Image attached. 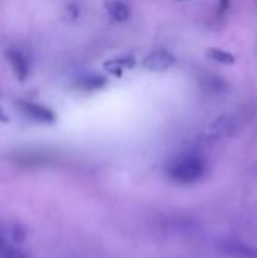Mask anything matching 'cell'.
<instances>
[{
    "label": "cell",
    "instance_id": "3",
    "mask_svg": "<svg viewBox=\"0 0 257 258\" xmlns=\"http://www.w3.org/2000/svg\"><path fill=\"white\" fill-rule=\"evenodd\" d=\"M176 62V57L173 53H170L168 50H155L151 53H148L144 60H142V67L151 73H164L167 70H170Z\"/></svg>",
    "mask_w": 257,
    "mask_h": 258
},
{
    "label": "cell",
    "instance_id": "9",
    "mask_svg": "<svg viewBox=\"0 0 257 258\" xmlns=\"http://www.w3.org/2000/svg\"><path fill=\"white\" fill-rule=\"evenodd\" d=\"M206 56L215 62H220V63H235V56L232 53H227V51L220 50V48H209Z\"/></svg>",
    "mask_w": 257,
    "mask_h": 258
},
{
    "label": "cell",
    "instance_id": "7",
    "mask_svg": "<svg viewBox=\"0 0 257 258\" xmlns=\"http://www.w3.org/2000/svg\"><path fill=\"white\" fill-rule=\"evenodd\" d=\"M135 63H136V60L133 56H120V57H114V59L106 60L103 68L111 76L121 77L126 71L132 70L135 67Z\"/></svg>",
    "mask_w": 257,
    "mask_h": 258
},
{
    "label": "cell",
    "instance_id": "1",
    "mask_svg": "<svg viewBox=\"0 0 257 258\" xmlns=\"http://www.w3.org/2000/svg\"><path fill=\"white\" fill-rule=\"evenodd\" d=\"M206 160L197 153H183L167 166V175L177 184L189 186L198 183L206 174Z\"/></svg>",
    "mask_w": 257,
    "mask_h": 258
},
{
    "label": "cell",
    "instance_id": "2",
    "mask_svg": "<svg viewBox=\"0 0 257 258\" xmlns=\"http://www.w3.org/2000/svg\"><path fill=\"white\" fill-rule=\"evenodd\" d=\"M17 107L23 115H26L29 119H32L35 122H39V124H55L56 122L55 112L47 106L23 100V101H17Z\"/></svg>",
    "mask_w": 257,
    "mask_h": 258
},
{
    "label": "cell",
    "instance_id": "4",
    "mask_svg": "<svg viewBox=\"0 0 257 258\" xmlns=\"http://www.w3.org/2000/svg\"><path fill=\"white\" fill-rule=\"evenodd\" d=\"M5 57H6L12 73L15 74V77L20 82H24L30 74V62H29L27 56L21 50H18L15 47H11V48L6 50Z\"/></svg>",
    "mask_w": 257,
    "mask_h": 258
},
{
    "label": "cell",
    "instance_id": "5",
    "mask_svg": "<svg viewBox=\"0 0 257 258\" xmlns=\"http://www.w3.org/2000/svg\"><path fill=\"white\" fill-rule=\"evenodd\" d=\"M220 251L227 258H257V248L241 240H226L220 245Z\"/></svg>",
    "mask_w": 257,
    "mask_h": 258
},
{
    "label": "cell",
    "instance_id": "8",
    "mask_svg": "<svg viewBox=\"0 0 257 258\" xmlns=\"http://www.w3.org/2000/svg\"><path fill=\"white\" fill-rule=\"evenodd\" d=\"M106 12L115 23H124L130 17V8L123 0H111L106 3Z\"/></svg>",
    "mask_w": 257,
    "mask_h": 258
},
{
    "label": "cell",
    "instance_id": "6",
    "mask_svg": "<svg viewBox=\"0 0 257 258\" xmlns=\"http://www.w3.org/2000/svg\"><path fill=\"white\" fill-rule=\"evenodd\" d=\"M76 88L80 91H86V92H94V91H100L108 85V79L103 74L98 73H88L80 76L76 80Z\"/></svg>",
    "mask_w": 257,
    "mask_h": 258
}]
</instances>
